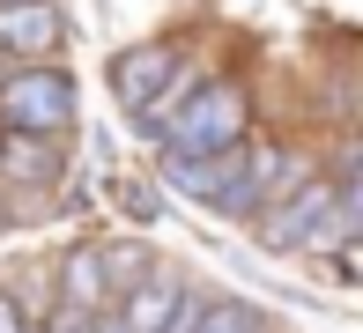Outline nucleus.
I'll return each mask as SVG.
<instances>
[{
    "label": "nucleus",
    "instance_id": "1",
    "mask_svg": "<svg viewBox=\"0 0 363 333\" xmlns=\"http://www.w3.org/2000/svg\"><path fill=\"white\" fill-rule=\"evenodd\" d=\"M163 126H171V156H223L245 141V96L230 81H201Z\"/></svg>",
    "mask_w": 363,
    "mask_h": 333
},
{
    "label": "nucleus",
    "instance_id": "2",
    "mask_svg": "<svg viewBox=\"0 0 363 333\" xmlns=\"http://www.w3.org/2000/svg\"><path fill=\"white\" fill-rule=\"evenodd\" d=\"M0 119L15 133H60L74 119V81L60 74V67H45V60L8 67V81H0Z\"/></svg>",
    "mask_w": 363,
    "mask_h": 333
},
{
    "label": "nucleus",
    "instance_id": "3",
    "mask_svg": "<svg viewBox=\"0 0 363 333\" xmlns=\"http://www.w3.org/2000/svg\"><path fill=\"white\" fill-rule=\"evenodd\" d=\"M60 45V15L45 0H0V52L8 60H45Z\"/></svg>",
    "mask_w": 363,
    "mask_h": 333
},
{
    "label": "nucleus",
    "instance_id": "4",
    "mask_svg": "<svg viewBox=\"0 0 363 333\" xmlns=\"http://www.w3.org/2000/svg\"><path fill=\"white\" fill-rule=\"evenodd\" d=\"M171 74H178V52H171V45H134V52L111 60V89H119V104H134V111H141Z\"/></svg>",
    "mask_w": 363,
    "mask_h": 333
},
{
    "label": "nucleus",
    "instance_id": "5",
    "mask_svg": "<svg viewBox=\"0 0 363 333\" xmlns=\"http://www.w3.org/2000/svg\"><path fill=\"white\" fill-rule=\"evenodd\" d=\"M178 304H186V289H178L171 274H156V266H148L134 289H126V319H119V333H163V326L178 319Z\"/></svg>",
    "mask_w": 363,
    "mask_h": 333
},
{
    "label": "nucleus",
    "instance_id": "6",
    "mask_svg": "<svg viewBox=\"0 0 363 333\" xmlns=\"http://www.w3.org/2000/svg\"><path fill=\"white\" fill-rule=\"evenodd\" d=\"M163 333H252V311L245 304H178V319L163 326Z\"/></svg>",
    "mask_w": 363,
    "mask_h": 333
},
{
    "label": "nucleus",
    "instance_id": "7",
    "mask_svg": "<svg viewBox=\"0 0 363 333\" xmlns=\"http://www.w3.org/2000/svg\"><path fill=\"white\" fill-rule=\"evenodd\" d=\"M67 304H82V311L104 304V266H96V252H74L67 259Z\"/></svg>",
    "mask_w": 363,
    "mask_h": 333
},
{
    "label": "nucleus",
    "instance_id": "8",
    "mask_svg": "<svg viewBox=\"0 0 363 333\" xmlns=\"http://www.w3.org/2000/svg\"><path fill=\"white\" fill-rule=\"evenodd\" d=\"M96 266H104V289H134V281L148 274V252H96Z\"/></svg>",
    "mask_w": 363,
    "mask_h": 333
},
{
    "label": "nucleus",
    "instance_id": "9",
    "mask_svg": "<svg viewBox=\"0 0 363 333\" xmlns=\"http://www.w3.org/2000/svg\"><path fill=\"white\" fill-rule=\"evenodd\" d=\"M52 333H96V311H82V304H67V296H60V311H52Z\"/></svg>",
    "mask_w": 363,
    "mask_h": 333
},
{
    "label": "nucleus",
    "instance_id": "10",
    "mask_svg": "<svg viewBox=\"0 0 363 333\" xmlns=\"http://www.w3.org/2000/svg\"><path fill=\"white\" fill-rule=\"evenodd\" d=\"M0 333H23V311H15V296L0 289Z\"/></svg>",
    "mask_w": 363,
    "mask_h": 333
}]
</instances>
